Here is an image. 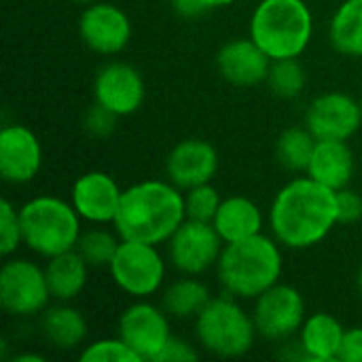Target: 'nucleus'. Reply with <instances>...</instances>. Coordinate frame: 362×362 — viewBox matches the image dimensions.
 <instances>
[{"mask_svg": "<svg viewBox=\"0 0 362 362\" xmlns=\"http://www.w3.org/2000/svg\"><path fill=\"white\" fill-rule=\"evenodd\" d=\"M70 2H76V4H91V2H95V0H70Z\"/></svg>", "mask_w": 362, "mask_h": 362, "instance_id": "obj_40", "label": "nucleus"}, {"mask_svg": "<svg viewBox=\"0 0 362 362\" xmlns=\"http://www.w3.org/2000/svg\"><path fill=\"white\" fill-rule=\"evenodd\" d=\"M346 329L337 316L329 312H314L305 318L297 339L312 362L339 361Z\"/></svg>", "mask_w": 362, "mask_h": 362, "instance_id": "obj_21", "label": "nucleus"}, {"mask_svg": "<svg viewBox=\"0 0 362 362\" xmlns=\"http://www.w3.org/2000/svg\"><path fill=\"white\" fill-rule=\"evenodd\" d=\"M316 136L303 125H295V127H288L280 134L278 142H276V157H278V163L288 170V172H303L308 170L310 165V159H312V153L316 148Z\"/></svg>", "mask_w": 362, "mask_h": 362, "instance_id": "obj_26", "label": "nucleus"}, {"mask_svg": "<svg viewBox=\"0 0 362 362\" xmlns=\"http://www.w3.org/2000/svg\"><path fill=\"white\" fill-rule=\"evenodd\" d=\"M146 95V85L140 70L127 62L104 64L93 78V102L112 110L117 117L138 112Z\"/></svg>", "mask_w": 362, "mask_h": 362, "instance_id": "obj_14", "label": "nucleus"}, {"mask_svg": "<svg viewBox=\"0 0 362 362\" xmlns=\"http://www.w3.org/2000/svg\"><path fill=\"white\" fill-rule=\"evenodd\" d=\"M221 165L218 151L202 138H187L172 146L165 157V176L180 191L212 182Z\"/></svg>", "mask_w": 362, "mask_h": 362, "instance_id": "obj_17", "label": "nucleus"}, {"mask_svg": "<svg viewBox=\"0 0 362 362\" xmlns=\"http://www.w3.org/2000/svg\"><path fill=\"white\" fill-rule=\"evenodd\" d=\"M218 74L235 87H255L267 81L272 57L250 38H231L216 53Z\"/></svg>", "mask_w": 362, "mask_h": 362, "instance_id": "obj_18", "label": "nucleus"}, {"mask_svg": "<svg viewBox=\"0 0 362 362\" xmlns=\"http://www.w3.org/2000/svg\"><path fill=\"white\" fill-rule=\"evenodd\" d=\"M123 189L102 170H91L81 174L70 191V202L78 216L89 225H112L119 212Z\"/></svg>", "mask_w": 362, "mask_h": 362, "instance_id": "obj_16", "label": "nucleus"}, {"mask_svg": "<svg viewBox=\"0 0 362 362\" xmlns=\"http://www.w3.org/2000/svg\"><path fill=\"white\" fill-rule=\"evenodd\" d=\"M170 314L146 299H136L117 320V335L140 356L142 362H155L172 339Z\"/></svg>", "mask_w": 362, "mask_h": 362, "instance_id": "obj_11", "label": "nucleus"}, {"mask_svg": "<svg viewBox=\"0 0 362 362\" xmlns=\"http://www.w3.org/2000/svg\"><path fill=\"white\" fill-rule=\"evenodd\" d=\"M267 221L272 235L284 248H314L339 225L337 191L320 185L308 174L297 176L276 193Z\"/></svg>", "mask_w": 362, "mask_h": 362, "instance_id": "obj_1", "label": "nucleus"}, {"mask_svg": "<svg viewBox=\"0 0 362 362\" xmlns=\"http://www.w3.org/2000/svg\"><path fill=\"white\" fill-rule=\"evenodd\" d=\"M329 42L346 57H362V0H344L329 21Z\"/></svg>", "mask_w": 362, "mask_h": 362, "instance_id": "obj_25", "label": "nucleus"}, {"mask_svg": "<svg viewBox=\"0 0 362 362\" xmlns=\"http://www.w3.org/2000/svg\"><path fill=\"white\" fill-rule=\"evenodd\" d=\"M354 153L348 140H318L305 174L320 185L339 191L354 176Z\"/></svg>", "mask_w": 362, "mask_h": 362, "instance_id": "obj_19", "label": "nucleus"}, {"mask_svg": "<svg viewBox=\"0 0 362 362\" xmlns=\"http://www.w3.org/2000/svg\"><path fill=\"white\" fill-rule=\"evenodd\" d=\"M210 8H221V6H229V4H233V2H238V0H204Z\"/></svg>", "mask_w": 362, "mask_h": 362, "instance_id": "obj_38", "label": "nucleus"}, {"mask_svg": "<svg viewBox=\"0 0 362 362\" xmlns=\"http://www.w3.org/2000/svg\"><path fill=\"white\" fill-rule=\"evenodd\" d=\"M305 127L316 140H350L362 127V104L346 91L320 93L305 110Z\"/></svg>", "mask_w": 362, "mask_h": 362, "instance_id": "obj_13", "label": "nucleus"}, {"mask_svg": "<svg viewBox=\"0 0 362 362\" xmlns=\"http://www.w3.org/2000/svg\"><path fill=\"white\" fill-rule=\"evenodd\" d=\"M337 218L339 225H352L362 218V197L350 187L337 191Z\"/></svg>", "mask_w": 362, "mask_h": 362, "instance_id": "obj_33", "label": "nucleus"}, {"mask_svg": "<svg viewBox=\"0 0 362 362\" xmlns=\"http://www.w3.org/2000/svg\"><path fill=\"white\" fill-rule=\"evenodd\" d=\"M119 119L121 117H117L112 110H108L102 104L93 102V106H89L87 112L83 115V127L93 138H108L117 129Z\"/></svg>", "mask_w": 362, "mask_h": 362, "instance_id": "obj_32", "label": "nucleus"}, {"mask_svg": "<svg viewBox=\"0 0 362 362\" xmlns=\"http://www.w3.org/2000/svg\"><path fill=\"white\" fill-rule=\"evenodd\" d=\"M185 218V191L170 180H142L123 189L112 229L121 240L161 246Z\"/></svg>", "mask_w": 362, "mask_h": 362, "instance_id": "obj_2", "label": "nucleus"}, {"mask_svg": "<svg viewBox=\"0 0 362 362\" xmlns=\"http://www.w3.org/2000/svg\"><path fill=\"white\" fill-rule=\"evenodd\" d=\"M341 362H362V327L346 329L344 344L339 350Z\"/></svg>", "mask_w": 362, "mask_h": 362, "instance_id": "obj_35", "label": "nucleus"}, {"mask_svg": "<svg viewBox=\"0 0 362 362\" xmlns=\"http://www.w3.org/2000/svg\"><path fill=\"white\" fill-rule=\"evenodd\" d=\"M51 299L45 267L32 259L6 257L0 267V305L6 314L17 318L40 316Z\"/></svg>", "mask_w": 362, "mask_h": 362, "instance_id": "obj_8", "label": "nucleus"}, {"mask_svg": "<svg viewBox=\"0 0 362 362\" xmlns=\"http://www.w3.org/2000/svg\"><path fill=\"white\" fill-rule=\"evenodd\" d=\"M23 244L19 208H15L8 199L0 202V252L2 257H13L17 248Z\"/></svg>", "mask_w": 362, "mask_h": 362, "instance_id": "obj_31", "label": "nucleus"}, {"mask_svg": "<svg viewBox=\"0 0 362 362\" xmlns=\"http://www.w3.org/2000/svg\"><path fill=\"white\" fill-rule=\"evenodd\" d=\"M212 293L199 276H185L170 282L161 291V308L178 320H195L197 314L210 303Z\"/></svg>", "mask_w": 362, "mask_h": 362, "instance_id": "obj_24", "label": "nucleus"}, {"mask_svg": "<svg viewBox=\"0 0 362 362\" xmlns=\"http://www.w3.org/2000/svg\"><path fill=\"white\" fill-rule=\"evenodd\" d=\"M15 362H45V356L40 354H32V352H25V354H15L13 356Z\"/></svg>", "mask_w": 362, "mask_h": 362, "instance_id": "obj_37", "label": "nucleus"}, {"mask_svg": "<svg viewBox=\"0 0 362 362\" xmlns=\"http://www.w3.org/2000/svg\"><path fill=\"white\" fill-rule=\"evenodd\" d=\"M119 244H121V238L117 231H108L102 225H93L91 229H85L81 233L74 250L87 261L89 267H106L108 269Z\"/></svg>", "mask_w": 362, "mask_h": 362, "instance_id": "obj_27", "label": "nucleus"}, {"mask_svg": "<svg viewBox=\"0 0 362 362\" xmlns=\"http://www.w3.org/2000/svg\"><path fill=\"white\" fill-rule=\"evenodd\" d=\"M83 362H142L140 356L117 335L91 341L83 348L81 356Z\"/></svg>", "mask_w": 362, "mask_h": 362, "instance_id": "obj_30", "label": "nucleus"}, {"mask_svg": "<svg viewBox=\"0 0 362 362\" xmlns=\"http://www.w3.org/2000/svg\"><path fill=\"white\" fill-rule=\"evenodd\" d=\"M361 104H362V100H361Z\"/></svg>", "mask_w": 362, "mask_h": 362, "instance_id": "obj_41", "label": "nucleus"}, {"mask_svg": "<svg viewBox=\"0 0 362 362\" xmlns=\"http://www.w3.org/2000/svg\"><path fill=\"white\" fill-rule=\"evenodd\" d=\"M40 333L57 350H76L87 339V318L70 301H57L40 314Z\"/></svg>", "mask_w": 362, "mask_h": 362, "instance_id": "obj_22", "label": "nucleus"}, {"mask_svg": "<svg viewBox=\"0 0 362 362\" xmlns=\"http://www.w3.org/2000/svg\"><path fill=\"white\" fill-rule=\"evenodd\" d=\"M132 34V19L121 6L112 2L95 0L91 4H85L78 17V36L83 45L104 57L125 51Z\"/></svg>", "mask_w": 362, "mask_h": 362, "instance_id": "obj_12", "label": "nucleus"}, {"mask_svg": "<svg viewBox=\"0 0 362 362\" xmlns=\"http://www.w3.org/2000/svg\"><path fill=\"white\" fill-rule=\"evenodd\" d=\"M259 337L252 312H246L240 299L223 293L195 318V339L202 350L218 358L246 356Z\"/></svg>", "mask_w": 362, "mask_h": 362, "instance_id": "obj_6", "label": "nucleus"}, {"mask_svg": "<svg viewBox=\"0 0 362 362\" xmlns=\"http://www.w3.org/2000/svg\"><path fill=\"white\" fill-rule=\"evenodd\" d=\"M274 95L282 100H295L303 93L308 85V72L299 57H286V59H274L267 81Z\"/></svg>", "mask_w": 362, "mask_h": 362, "instance_id": "obj_28", "label": "nucleus"}, {"mask_svg": "<svg viewBox=\"0 0 362 362\" xmlns=\"http://www.w3.org/2000/svg\"><path fill=\"white\" fill-rule=\"evenodd\" d=\"M42 168L38 136L23 123H8L0 129V176L8 185L32 182Z\"/></svg>", "mask_w": 362, "mask_h": 362, "instance_id": "obj_15", "label": "nucleus"}, {"mask_svg": "<svg viewBox=\"0 0 362 362\" xmlns=\"http://www.w3.org/2000/svg\"><path fill=\"white\" fill-rule=\"evenodd\" d=\"M282 244L274 235H252L248 240L225 244L216 263V276L223 293L246 301L257 299L282 278Z\"/></svg>", "mask_w": 362, "mask_h": 362, "instance_id": "obj_3", "label": "nucleus"}, {"mask_svg": "<svg viewBox=\"0 0 362 362\" xmlns=\"http://www.w3.org/2000/svg\"><path fill=\"white\" fill-rule=\"evenodd\" d=\"M108 274L119 291L134 299H148L159 293L165 284L168 263L159 252V246L121 240L110 265Z\"/></svg>", "mask_w": 362, "mask_h": 362, "instance_id": "obj_7", "label": "nucleus"}, {"mask_svg": "<svg viewBox=\"0 0 362 362\" xmlns=\"http://www.w3.org/2000/svg\"><path fill=\"white\" fill-rule=\"evenodd\" d=\"M225 242L212 223L185 218L168 240V259L185 276H204L216 267Z\"/></svg>", "mask_w": 362, "mask_h": 362, "instance_id": "obj_9", "label": "nucleus"}, {"mask_svg": "<svg viewBox=\"0 0 362 362\" xmlns=\"http://www.w3.org/2000/svg\"><path fill=\"white\" fill-rule=\"evenodd\" d=\"M197 358H199V352L193 344L172 335V339L168 341V346L163 348V352L155 362H193Z\"/></svg>", "mask_w": 362, "mask_h": 362, "instance_id": "obj_34", "label": "nucleus"}, {"mask_svg": "<svg viewBox=\"0 0 362 362\" xmlns=\"http://www.w3.org/2000/svg\"><path fill=\"white\" fill-rule=\"evenodd\" d=\"M356 284H358V291L362 293V263L361 267H358V276H356Z\"/></svg>", "mask_w": 362, "mask_h": 362, "instance_id": "obj_39", "label": "nucleus"}, {"mask_svg": "<svg viewBox=\"0 0 362 362\" xmlns=\"http://www.w3.org/2000/svg\"><path fill=\"white\" fill-rule=\"evenodd\" d=\"M45 274L55 301H74L87 286L89 265L76 250H68L47 259Z\"/></svg>", "mask_w": 362, "mask_h": 362, "instance_id": "obj_23", "label": "nucleus"}, {"mask_svg": "<svg viewBox=\"0 0 362 362\" xmlns=\"http://www.w3.org/2000/svg\"><path fill=\"white\" fill-rule=\"evenodd\" d=\"M23 246L42 259L76 248L83 218L72 202L57 195H36L19 208Z\"/></svg>", "mask_w": 362, "mask_h": 362, "instance_id": "obj_5", "label": "nucleus"}, {"mask_svg": "<svg viewBox=\"0 0 362 362\" xmlns=\"http://www.w3.org/2000/svg\"><path fill=\"white\" fill-rule=\"evenodd\" d=\"M172 8L176 15H180L182 19H195L202 17L206 11H210V6L204 0H170Z\"/></svg>", "mask_w": 362, "mask_h": 362, "instance_id": "obj_36", "label": "nucleus"}, {"mask_svg": "<svg viewBox=\"0 0 362 362\" xmlns=\"http://www.w3.org/2000/svg\"><path fill=\"white\" fill-rule=\"evenodd\" d=\"M248 36L274 59L301 57L314 36V15L305 0H261Z\"/></svg>", "mask_w": 362, "mask_h": 362, "instance_id": "obj_4", "label": "nucleus"}, {"mask_svg": "<svg viewBox=\"0 0 362 362\" xmlns=\"http://www.w3.org/2000/svg\"><path fill=\"white\" fill-rule=\"evenodd\" d=\"M252 318L259 337L267 341H286L299 335L308 318L305 299L299 288L278 282L255 299Z\"/></svg>", "mask_w": 362, "mask_h": 362, "instance_id": "obj_10", "label": "nucleus"}, {"mask_svg": "<svg viewBox=\"0 0 362 362\" xmlns=\"http://www.w3.org/2000/svg\"><path fill=\"white\" fill-rule=\"evenodd\" d=\"M212 225L223 238V242L231 244L263 233L265 216L259 204L252 202L250 197L231 195V197H223Z\"/></svg>", "mask_w": 362, "mask_h": 362, "instance_id": "obj_20", "label": "nucleus"}, {"mask_svg": "<svg viewBox=\"0 0 362 362\" xmlns=\"http://www.w3.org/2000/svg\"><path fill=\"white\" fill-rule=\"evenodd\" d=\"M223 197L218 189L212 182L197 185L189 191H185V208H187V218L193 221H204L212 223L216 216V210L221 206Z\"/></svg>", "mask_w": 362, "mask_h": 362, "instance_id": "obj_29", "label": "nucleus"}]
</instances>
